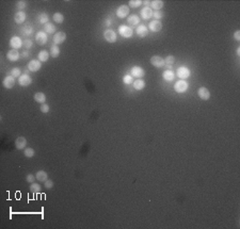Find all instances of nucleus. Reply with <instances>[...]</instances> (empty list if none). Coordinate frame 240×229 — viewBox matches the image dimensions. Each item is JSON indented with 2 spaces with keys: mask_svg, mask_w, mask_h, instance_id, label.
Here are the masks:
<instances>
[{
  "mask_svg": "<svg viewBox=\"0 0 240 229\" xmlns=\"http://www.w3.org/2000/svg\"><path fill=\"white\" fill-rule=\"evenodd\" d=\"M188 87H189L188 82L185 81V80L179 79V81H176L175 84H174V91L178 94H183L188 91Z\"/></svg>",
  "mask_w": 240,
  "mask_h": 229,
  "instance_id": "1",
  "label": "nucleus"
},
{
  "mask_svg": "<svg viewBox=\"0 0 240 229\" xmlns=\"http://www.w3.org/2000/svg\"><path fill=\"white\" fill-rule=\"evenodd\" d=\"M119 33L121 34V36H123L124 39H129V37L133 36V29H131L129 26L126 25H122L119 27Z\"/></svg>",
  "mask_w": 240,
  "mask_h": 229,
  "instance_id": "2",
  "label": "nucleus"
},
{
  "mask_svg": "<svg viewBox=\"0 0 240 229\" xmlns=\"http://www.w3.org/2000/svg\"><path fill=\"white\" fill-rule=\"evenodd\" d=\"M176 75H177L179 79L186 80L187 78L190 77V75H191V72H190L189 68L186 67V66H180V67H178L177 70H176Z\"/></svg>",
  "mask_w": 240,
  "mask_h": 229,
  "instance_id": "3",
  "label": "nucleus"
},
{
  "mask_svg": "<svg viewBox=\"0 0 240 229\" xmlns=\"http://www.w3.org/2000/svg\"><path fill=\"white\" fill-rule=\"evenodd\" d=\"M130 75L133 77L137 78V79H142L145 75V70L143 69L141 66H138V65L133 66V67H131V69H130Z\"/></svg>",
  "mask_w": 240,
  "mask_h": 229,
  "instance_id": "4",
  "label": "nucleus"
},
{
  "mask_svg": "<svg viewBox=\"0 0 240 229\" xmlns=\"http://www.w3.org/2000/svg\"><path fill=\"white\" fill-rule=\"evenodd\" d=\"M103 39L108 42V43H115L117 40L116 33L111 29H107L103 32Z\"/></svg>",
  "mask_w": 240,
  "mask_h": 229,
  "instance_id": "5",
  "label": "nucleus"
},
{
  "mask_svg": "<svg viewBox=\"0 0 240 229\" xmlns=\"http://www.w3.org/2000/svg\"><path fill=\"white\" fill-rule=\"evenodd\" d=\"M65 40H66V33L65 32L59 31L53 34V43H55V45H60V44L64 43Z\"/></svg>",
  "mask_w": 240,
  "mask_h": 229,
  "instance_id": "6",
  "label": "nucleus"
},
{
  "mask_svg": "<svg viewBox=\"0 0 240 229\" xmlns=\"http://www.w3.org/2000/svg\"><path fill=\"white\" fill-rule=\"evenodd\" d=\"M150 64L157 68L163 67L164 66V59L161 58L160 56H153L150 58Z\"/></svg>",
  "mask_w": 240,
  "mask_h": 229,
  "instance_id": "7",
  "label": "nucleus"
},
{
  "mask_svg": "<svg viewBox=\"0 0 240 229\" xmlns=\"http://www.w3.org/2000/svg\"><path fill=\"white\" fill-rule=\"evenodd\" d=\"M42 67V62L39 60H31L29 63H28V69L32 73L39 72Z\"/></svg>",
  "mask_w": 240,
  "mask_h": 229,
  "instance_id": "8",
  "label": "nucleus"
},
{
  "mask_svg": "<svg viewBox=\"0 0 240 229\" xmlns=\"http://www.w3.org/2000/svg\"><path fill=\"white\" fill-rule=\"evenodd\" d=\"M197 96L202 99V100H208L210 98V92L207 87L201 86L197 90Z\"/></svg>",
  "mask_w": 240,
  "mask_h": 229,
  "instance_id": "9",
  "label": "nucleus"
},
{
  "mask_svg": "<svg viewBox=\"0 0 240 229\" xmlns=\"http://www.w3.org/2000/svg\"><path fill=\"white\" fill-rule=\"evenodd\" d=\"M19 52H18L17 49H10V50L6 52V59L11 62H16V61L19 59Z\"/></svg>",
  "mask_w": 240,
  "mask_h": 229,
  "instance_id": "10",
  "label": "nucleus"
},
{
  "mask_svg": "<svg viewBox=\"0 0 240 229\" xmlns=\"http://www.w3.org/2000/svg\"><path fill=\"white\" fill-rule=\"evenodd\" d=\"M10 46L12 49H19L23 47V41L19 36H12L10 40Z\"/></svg>",
  "mask_w": 240,
  "mask_h": 229,
  "instance_id": "11",
  "label": "nucleus"
},
{
  "mask_svg": "<svg viewBox=\"0 0 240 229\" xmlns=\"http://www.w3.org/2000/svg\"><path fill=\"white\" fill-rule=\"evenodd\" d=\"M129 14V6H121L116 10V16L119 18H125Z\"/></svg>",
  "mask_w": 240,
  "mask_h": 229,
  "instance_id": "12",
  "label": "nucleus"
},
{
  "mask_svg": "<svg viewBox=\"0 0 240 229\" xmlns=\"http://www.w3.org/2000/svg\"><path fill=\"white\" fill-rule=\"evenodd\" d=\"M47 33L44 31H39L35 35V42L39 45H44L47 43Z\"/></svg>",
  "mask_w": 240,
  "mask_h": 229,
  "instance_id": "13",
  "label": "nucleus"
},
{
  "mask_svg": "<svg viewBox=\"0 0 240 229\" xmlns=\"http://www.w3.org/2000/svg\"><path fill=\"white\" fill-rule=\"evenodd\" d=\"M149 30L152 32H159L162 29V23L160 20H153L149 23Z\"/></svg>",
  "mask_w": 240,
  "mask_h": 229,
  "instance_id": "14",
  "label": "nucleus"
},
{
  "mask_svg": "<svg viewBox=\"0 0 240 229\" xmlns=\"http://www.w3.org/2000/svg\"><path fill=\"white\" fill-rule=\"evenodd\" d=\"M18 83H19L22 86H28L32 83V78L30 77L29 75L23 74L18 78Z\"/></svg>",
  "mask_w": 240,
  "mask_h": 229,
  "instance_id": "15",
  "label": "nucleus"
},
{
  "mask_svg": "<svg viewBox=\"0 0 240 229\" xmlns=\"http://www.w3.org/2000/svg\"><path fill=\"white\" fill-rule=\"evenodd\" d=\"M136 32H137V35L139 37L143 39V37L147 36V34H149V28L145 25H139L137 29H136Z\"/></svg>",
  "mask_w": 240,
  "mask_h": 229,
  "instance_id": "16",
  "label": "nucleus"
},
{
  "mask_svg": "<svg viewBox=\"0 0 240 229\" xmlns=\"http://www.w3.org/2000/svg\"><path fill=\"white\" fill-rule=\"evenodd\" d=\"M2 84H3V86L6 87V89H12L14 85H15V78H14L13 76H6V78L3 79V81H2Z\"/></svg>",
  "mask_w": 240,
  "mask_h": 229,
  "instance_id": "17",
  "label": "nucleus"
},
{
  "mask_svg": "<svg viewBox=\"0 0 240 229\" xmlns=\"http://www.w3.org/2000/svg\"><path fill=\"white\" fill-rule=\"evenodd\" d=\"M26 146H27V140L23 136H18L15 140V147L16 149L20 150V149H25Z\"/></svg>",
  "mask_w": 240,
  "mask_h": 229,
  "instance_id": "18",
  "label": "nucleus"
},
{
  "mask_svg": "<svg viewBox=\"0 0 240 229\" xmlns=\"http://www.w3.org/2000/svg\"><path fill=\"white\" fill-rule=\"evenodd\" d=\"M27 18V14L23 11H17V13L14 15V20L16 23H23Z\"/></svg>",
  "mask_w": 240,
  "mask_h": 229,
  "instance_id": "19",
  "label": "nucleus"
},
{
  "mask_svg": "<svg viewBox=\"0 0 240 229\" xmlns=\"http://www.w3.org/2000/svg\"><path fill=\"white\" fill-rule=\"evenodd\" d=\"M153 13H154V11L149 6H145L141 10V16L143 19H149L150 17H153Z\"/></svg>",
  "mask_w": 240,
  "mask_h": 229,
  "instance_id": "20",
  "label": "nucleus"
},
{
  "mask_svg": "<svg viewBox=\"0 0 240 229\" xmlns=\"http://www.w3.org/2000/svg\"><path fill=\"white\" fill-rule=\"evenodd\" d=\"M127 23L130 26H133V27H136L140 23V17L138 15H136V14H131V15H129L127 17Z\"/></svg>",
  "mask_w": 240,
  "mask_h": 229,
  "instance_id": "21",
  "label": "nucleus"
},
{
  "mask_svg": "<svg viewBox=\"0 0 240 229\" xmlns=\"http://www.w3.org/2000/svg\"><path fill=\"white\" fill-rule=\"evenodd\" d=\"M33 32V27L31 25H25L23 27L20 28V33L23 36H29Z\"/></svg>",
  "mask_w": 240,
  "mask_h": 229,
  "instance_id": "22",
  "label": "nucleus"
},
{
  "mask_svg": "<svg viewBox=\"0 0 240 229\" xmlns=\"http://www.w3.org/2000/svg\"><path fill=\"white\" fill-rule=\"evenodd\" d=\"M162 78H163V80H166V82H171V81H173L174 78H175V74H174L173 70L166 69V72L163 73V75H162Z\"/></svg>",
  "mask_w": 240,
  "mask_h": 229,
  "instance_id": "23",
  "label": "nucleus"
},
{
  "mask_svg": "<svg viewBox=\"0 0 240 229\" xmlns=\"http://www.w3.org/2000/svg\"><path fill=\"white\" fill-rule=\"evenodd\" d=\"M133 85L135 87V90L142 91V90L145 87V81L143 79H136V80H133Z\"/></svg>",
  "mask_w": 240,
  "mask_h": 229,
  "instance_id": "24",
  "label": "nucleus"
},
{
  "mask_svg": "<svg viewBox=\"0 0 240 229\" xmlns=\"http://www.w3.org/2000/svg\"><path fill=\"white\" fill-rule=\"evenodd\" d=\"M164 3L163 1H161V0H153V1H150V6H152V10L154 9L155 11H160L162 8H163Z\"/></svg>",
  "mask_w": 240,
  "mask_h": 229,
  "instance_id": "25",
  "label": "nucleus"
},
{
  "mask_svg": "<svg viewBox=\"0 0 240 229\" xmlns=\"http://www.w3.org/2000/svg\"><path fill=\"white\" fill-rule=\"evenodd\" d=\"M34 100L39 103H45L46 101V95L43 93V92H37V93L34 94Z\"/></svg>",
  "mask_w": 240,
  "mask_h": 229,
  "instance_id": "26",
  "label": "nucleus"
},
{
  "mask_svg": "<svg viewBox=\"0 0 240 229\" xmlns=\"http://www.w3.org/2000/svg\"><path fill=\"white\" fill-rule=\"evenodd\" d=\"M35 177L39 181L41 182H45V181L48 179V174L46 173L45 171H39L36 174H35Z\"/></svg>",
  "mask_w": 240,
  "mask_h": 229,
  "instance_id": "27",
  "label": "nucleus"
},
{
  "mask_svg": "<svg viewBox=\"0 0 240 229\" xmlns=\"http://www.w3.org/2000/svg\"><path fill=\"white\" fill-rule=\"evenodd\" d=\"M174 61H175V59H174L173 56H168L166 59H164V66H166L168 69L172 70V67H173V64H174Z\"/></svg>",
  "mask_w": 240,
  "mask_h": 229,
  "instance_id": "28",
  "label": "nucleus"
},
{
  "mask_svg": "<svg viewBox=\"0 0 240 229\" xmlns=\"http://www.w3.org/2000/svg\"><path fill=\"white\" fill-rule=\"evenodd\" d=\"M44 32L48 33V34H53L56 32V26L51 23H47L44 25Z\"/></svg>",
  "mask_w": 240,
  "mask_h": 229,
  "instance_id": "29",
  "label": "nucleus"
},
{
  "mask_svg": "<svg viewBox=\"0 0 240 229\" xmlns=\"http://www.w3.org/2000/svg\"><path fill=\"white\" fill-rule=\"evenodd\" d=\"M49 52L47 50H42L39 52V56H37V58H39V61H41V62H46V61H48L49 59Z\"/></svg>",
  "mask_w": 240,
  "mask_h": 229,
  "instance_id": "30",
  "label": "nucleus"
},
{
  "mask_svg": "<svg viewBox=\"0 0 240 229\" xmlns=\"http://www.w3.org/2000/svg\"><path fill=\"white\" fill-rule=\"evenodd\" d=\"M53 22H56L57 23H62L64 22V16H63L62 13L57 12V13H55L53 15Z\"/></svg>",
  "mask_w": 240,
  "mask_h": 229,
  "instance_id": "31",
  "label": "nucleus"
},
{
  "mask_svg": "<svg viewBox=\"0 0 240 229\" xmlns=\"http://www.w3.org/2000/svg\"><path fill=\"white\" fill-rule=\"evenodd\" d=\"M37 20H39V23H49L48 20H49V17H48V15H47L46 13H40L39 14V16H37Z\"/></svg>",
  "mask_w": 240,
  "mask_h": 229,
  "instance_id": "32",
  "label": "nucleus"
},
{
  "mask_svg": "<svg viewBox=\"0 0 240 229\" xmlns=\"http://www.w3.org/2000/svg\"><path fill=\"white\" fill-rule=\"evenodd\" d=\"M59 55H60V48L58 47V45H53L50 49V56L53 58H58Z\"/></svg>",
  "mask_w": 240,
  "mask_h": 229,
  "instance_id": "33",
  "label": "nucleus"
},
{
  "mask_svg": "<svg viewBox=\"0 0 240 229\" xmlns=\"http://www.w3.org/2000/svg\"><path fill=\"white\" fill-rule=\"evenodd\" d=\"M23 155H25V157H27V158H32L35 155V152H34L33 148L27 147V148L23 149Z\"/></svg>",
  "mask_w": 240,
  "mask_h": 229,
  "instance_id": "34",
  "label": "nucleus"
},
{
  "mask_svg": "<svg viewBox=\"0 0 240 229\" xmlns=\"http://www.w3.org/2000/svg\"><path fill=\"white\" fill-rule=\"evenodd\" d=\"M42 190V186L39 185V183H31L30 185V191H31L32 193H40Z\"/></svg>",
  "mask_w": 240,
  "mask_h": 229,
  "instance_id": "35",
  "label": "nucleus"
},
{
  "mask_svg": "<svg viewBox=\"0 0 240 229\" xmlns=\"http://www.w3.org/2000/svg\"><path fill=\"white\" fill-rule=\"evenodd\" d=\"M10 75L11 76H13L14 78H18V77L22 76V70H20V68H18V67H14L11 69Z\"/></svg>",
  "mask_w": 240,
  "mask_h": 229,
  "instance_id": "36",
  "label": "nucleus"
},
{
  "mask_svg": "<svg viewBox=\"0 0 240 229\" xmlns=\"http://www.w3.org/2000/svg\"><path fill=\"white\" fill-rule=\"evenodd\" d=\"M27 8V2L23 1V0H20V1L16 2V9L18 11H23L25 9Z\"/></svg>",
  "mask_w": 240,
  "mask_h": 229,
  "instance_id": "37",
  "label": "nucleus"
},
{
  "mask_svg": "<svg viewBox=\"0 0 240 229\" xmlns=\"http://www.w3.org/2000/svg\"><path fill=\"white\" fill-rule=\"evenodd\" d=\"M129 4V8H138V6H140L141 4H142V1L141 0H130V1L128 2Z\"/></svg>",
  "mask_w": 240,
  "mask_h": 229,
  "instance_id": "38",
  "label": "nucleus"
},
{
  "mask_svg": "<svg viewBox=\"0 0 240 229\" xmlns=\"http://www.w3.org/2000/svg\"><path fill=\"white\" fill-rule=\"evenodd\" d=\"M32 45H33V42H32L30 39H26L23 41V47L26 49H30L32 47Z\"/></svg>",
  "mask_w": 240,
  "mask_h": 229,
  "instance_id": "39",
  "label": "nucleus"
},
{
  "mask_svg": "<svg viewBox=\"0 0 240 229\" xmlns=\"http://www.w3.org/2000/svg\"><path fill=\"white\" fill-rule=\"evenodd\" d=\"M123 82L125 84H131L133 82V77L131 75H125L123 77Z\"/></svg>",
  "mask_w": 240,
  "mask_h": 229,
  "instance_id": "40",
  "label": "nucleus"
},
{
  "mask_svg": "<svg viewBox=\"0 0 240 229\" xmlns=\"http://www.w3.org/2000/svg\"><path fill=\"white\" fill-rule=\"evenodd\" d=\"M153 16L155 17V20H160L162 17H163V13L161 11H155L153 13Z\"/></svg>",
  "mask_w": 240,
  "mask_h": 229,
  "instance_id": "41",
  "label": "nucleus"
},
{
  "mask_svg": "<svg viewBox=\"0 0 240 229\" xmlns=\"http://www.w3.org/2000/svg\"><path fill=\"white\" fill-rule=\"evenodd\" d=\"M40 110H41L42 113H48L50 108H49V106L47 103H42L41 107H40Z\"/></svg>",
  "mask_w": 240,
  "mask_h": 229,
  "instance_id": "42",
  "label": "nucleus"
},
{
  "mask_svg": "<svg viewBox=\"0 0 240 229\" xmlns=\"http://www.w3.org/2000/svg\"><path fill=\"white\" fill-rule=\"evenodd\" d=\"M35 178H36V177L32 174H28L27 176H26V180H27V182H29V183H33L35 181Z\"/></svg>",
  "mask_w": 240,
  "mask_h": 229,
  "instance_id": "43",
  "label": "nucleus"
},
{
  "mask_svg": "<svg viewBox=\"0 0 240 229\" xmlns=\"http://www.w3.org/2000/svg\"><path fill=\"white\" fill-rule=\"evenodd\" d=\"M44 186H45L46 189H51V188H53V180H47L44 182Z\"/></svg>",
  "mask_w": 240,
  "mask_h": 229,
  "instance_id": "44",
  "label": "nucleus"
},
{
  "mask_svg": "<svg viewBox=\"0 0 240 229\" xmlns=\"http://www.w3.org/2000/svg\"><path fill=\"white\" fill-rule=\"evenodd\" d=\"M234 39H235V41H237V42L240 41V31L239 30H237V31L234 33Z\"/></svg>",
  "mask_w": 240,
  "mask_h": 229,
  "instance_id": "45",
  "label": "nucleus"
},
{
  "mask_svg": "<svg viewBox=\"0 0 240 229\" xmlns=\"http://www.w3.org/2000/svg\"><path fill=\"white\" fill-rule=\"evenodd\" d=\"M29 56H30L29 51H23V58H28Z\"/></svg>",
  "mask_w": 240,
  "mask_h": 229,
  "instance_id": "46",
  "label": "nucleus"
},
{
  "mask_svg": "<svg viewBox=\"0 0 240 229\" xmlns=\"http://www.w3.org/2000/svg\"><path fill=\"white\" fill-rule=\"evenodd\" d=\"M105 25L106 26H109V25H111V23H110L109 19H107V20H105Z\"/></svg>",
  "mask_w": 240,
  "mask_h": 229,
  "instance_id": "47",
  "label": "nucleus"
},
{
  "mask_svg": "<svg viewBox=\"0 0 240 229\" xmlns=\"http://www.w3.org/2000/svg\"><path fill=\"white\" fill-rule=\"evenodd\" d=\"M237 55H240V48H238V49H237Z\"/></svg>",
  "mask_w": 240,
  "mask_h": 229,
  "instance_id": "48",
  "label": "nucleus"
}]
</instances>
